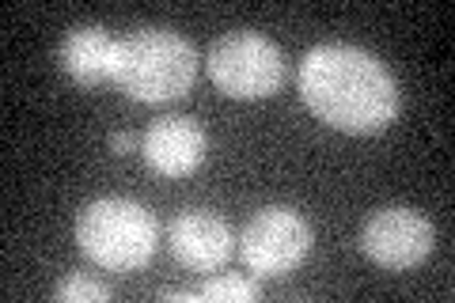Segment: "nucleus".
Here are the masks:
<instances>
[{
	"label": "nucleus",
	"mask_w": 455,
	"mask_h": 303,
	"mask_svg": "<svg viewBox=\"0 0 455 303\" xmlns=\"http://www.w3.org/2000/svg\"><path fill=\"white\" fill-rule=\"evenodd\" d=\"M300 95L319 122L341 133H379L398 114V88L387 65L346 42L304 53Z\"/></svg>",
	"instance_id": "f257e3e1"
},
{
	"label": "nucleus",
	"mask_w": 455,
	"mask_h": 303,
	"mask_svg": "<svg viewBox=\"0 0 455 303\" xmlns=\"http://www.w3.org/2000/svg\"><path fill=\"white\" fill-rule=\"evenodd\" d=\"M197 76V50L167 27H137L118 38L114 84L137 103H167L190 92Z\"/></svg>",
	"instance_id": "f03ea898"
},
{
	"label": "nucleus",
	"mask_w": 455,
	"mask_h": 303,
	"mask_svg": "<svg viewBox=\"0 0 455 303\" xmlns=\"http://www.w3.org/2000/svg\"><path fill=\"white\" fill-rule=\"evenodd\" d=\"M156 216L130 197H99L76 216L80 251L103 269H140L156 251Z\"/></svg>",
	"instance_id": "7ed1b4c3"
},
{
	"label": "nucleus",
	"mask_w": 455,
	"mask_h": 303,
	"mask_svg": "<svg viewBox=\"0 0 455 303\" xmlns=\"http://www.w3.org/2000/svg\"><path fill=\"white\" fill-rule=\"evenodd\" d=\"M212 84L232 99H266L281 88V50L259 31H235L212 42L205 57Z\"/></svg>",
	"instance_id": "20e7f679"
},
{
	"label": "nucleus",
	"mask_w": 455,
	"mask_h": 303,
	"mask_svg": "<svg viewBox=\"0 0 455 303\" xmlns=\"http://www.w3.org/2000/svg\"><path fill=\"white\" fill-rule=\"evenodd\" d=\"M311 251V227L296 209L269 205L259 209L254 220L239 235V254L251 273L259 277H284L307 258Z\"/></svg>",
	"instance_id": "39448f33"
},
{
	"label": "nucleus",
	"mask_w": 455,
	"mask_h": 303,
	"mask_svg": "<svg viewBox=\"0 0 455 303\" xmlns=\"http://www.w3.org/2000/svg\"><path fill=\"white\" fill-rule=\"evenodd\" d=\"M361 251L383 269H410L429 258L433 251V224L418 209L391 205L379 209L361 227Z\"/></svg>",
	"instance_id": "423d86ee"
},
{
	"label": "nucleus",
	"mask_w": 455,
	"mask_h": 303,
	"mask_svg": "<svg viewBox=\"0 0 455 303\" xmlns=\"http://www.w3.org/2000/svg\"><path fill=\"white\" fill-rule=\"evenodd\" d=\"M235 232L228 227L224 216L209 212V209H187L179 212L167 227V247L175 254V262L197 273H212L220 269L235 251Z\"/></svg>",
	"instance_id": "0eeeda50"
},
{
	"label": "nucleus",
	"mask_w": 455,
	"mask_h": 303,
	"mask_svg": "<svg viewBox=\"0 0 455 303\" xmlns=\"http://www.w3.org/2000/svg\"><path fill=\"white\" fill-rule=\"evenodd\" d=\"M140 152H145V160L156 175H167V179L194 175L205 160V129L194 118H187V114H167V118H156L148 125Z\"/></svg>",
	"instance_id": "6e6552de"
},
{
	"label": "nucleus",
	"mask_w": 455,
	"mask_h": 303,
	"mask_svg": "<svg viewBox=\"0 0 455 303\" xmlns=\"http://www.w3.org/2000/svg\"><path fill=\"white\" fill-rule=\"evenodd\" d=\"M114 57H118V38H110L103 27H73L65 35L61 61L76 84H103L114 80Z\"/></svg>",
	"instance_id": "1a4fd4ad"
},
{
	"label": "nucleus",
	"mask_w": 455,
	"mask_h": 303,
	"mask_svg": "<svg viewBox=\"0 0 455 303\" xmlns=\"http://www.w3.org/2000/svg\"><path fill=\"white\" fill-rule=\"evenodd\" d=\"M197 292H202V299H212V303H247V299H259V284L228 273V277H209Z\"/></svg>",
	"instance_id": "9d476101"
},
{
	"label": "nucleus",
	"mask_w": 455,
	"mask_h": 303,
	"mask_svg": "<svg viewBox=\"0 0 455 303\" xmlns=\"http://www.w3.org/2000/svg\"><path fill=\"white\" fill-rule=\"evenodd\" d=\"M53 299H92V303H103L110 299V288L107 284H99V281H88V277H65L61 284L53 288Z\"/></svg>",
	"instance_id": "9b49d317"
},
{
	"label": "nucleus",
	"mask_w": 455,
	"mask_h": 303,
	"mask_svg": "<svg viewBox=\"0 0 455 303\" xmlns=\"http://www.w3.org/2000/svg\"><path fill=\"white\" fill-rule=\"evenodd\" d=\"M133 148H137V137H133V133H114V137H110V152L130 155Z\"/></svg>",
	"instance_id": "f8f14e48"
},
{
	"label": "nucleus",
	"mask_w": 455,
	"mask_h": 303,
	"mask_svg": "<svg viewBox=\"0 0 455 303\" xmlns=\"http://www.w3.org/2000/svg\"><path fill=\"white\" fill-rule=\"evenodd\" d=\"M160 299H187V303H197V299H202V292H175V288H164Z\"/></svg>",
	"instance_id": "ddd939ff"
}]
</instances>
